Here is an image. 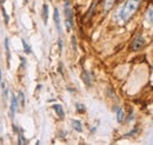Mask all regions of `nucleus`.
<instances>
[{"label": "nucleus", "mask_w": 153, "mask_h": 145, "mask_svg": "<svg viewBox=\"0 0 153 145\" xmlns=\"http://www.w3.org/2000/svg\"><path fill=\"white\" fill-rule=\"evenodd\" d=\"M139 6H140V0H126L124 6L121 7L119 14H118L119 20L121 22L128 21L134 15V13L138 11Z\"/></svg>", "instance_id": "obj_1"}, {"label": "nucleus", "mask_w": 153, "mask_h": 145, "mask_svg": "<svg viewBox=\"0 0 153 145\" xmlns=\"http://www.w3.org/2000/svg\"><path fill=\"white\" fill-rule=\"evenodd\" d=\"M64 13H65V25L66 30L71 31L73 27V12H72V6L70 0L64 1Z\"/></svg>", "instance_id": "obj_2"}, {"label": "nucleus", "mask_w": 153, "mask_h": 145, "mask_svg": "<svg viewBox=\"0 0 153 145\" xmlns=\"http://www.w3.org/2000/svg\"><path fill=\"white\" fill-rule=\"evenodd\" d=\"M144 45H145V40H144V38H143V35H140V34H138L136 38H134V40L131 43V51H139L140 48H143L144 47Z\"/></svg>", "instance_id": "obj_3"}, {"label": "nucleus", "mask_w": 153, "mask_h": 145, "mask_svg": "<svg viewBox=\"0 0 153 145\" xmlns=\"http://www.w3.org/2000/svg\"><path fill=\"white\" fill-rule=\"evenodd\" d=\"M9 109H11V117L14 118V116L17 113V110H18V99L13 93L11 95V106H9Z\"/></svg>", "instance_id": "obj_4"}, {"label": "nucleus", "mask_w": 153, "mask_h": 145, "mask_svg": "<svg viewBox=\"0 0 153 145\" xmlns=\"http://www.w3.org/2000/svg\"><path fill=\"white\" fill-rule=\"evenodd\" d=\"M53 110L56 111V113L59 116L60 119H64V118H65V112H64V109H63V106H61L60 104L53 105Z\"/></svg>", "instance_id": "obj_5"}, {"label": "nucleus", "mask_w": 153, "mask_h": 145, "mask_svg": "<svg viewBox=\"0 0 153 145\" xmlns=\"http://www.w3.org/2000/svg\"><path fill=\"white\" fill-rule=\"evenodd\" d=\"M53 19H54V22H56L57 30H58V32L60 33V32H61V28H60V15H59V11H58V8H56V9H54Z\"/></svg>", "instance_id": "obj_6"}, {"label": "nucleus", "mask_w": 153, "mask_h": 145, "mask_svg": "<svg viewBox=\"0 0 153 145\" xmlns=\"http://www.w3.org/2000/svg\"><path fill=\"white\" fill-rule=\"evenodd\" d=\"M43 19H44V22L47 24V20H48V5H44L43 6Z\"/></svg>", "instance_id": "obj_7"}, {"label": "nucleus", "mask_w": 153, "mask_h": 145, "mask_svg": "<svg viewBox=\"0 0 153 145\" xmlns=\"http://www.w3.org/2000/svg\"><path fill=\"white\" fill-rule=\"evenodd\" d=\"M114 2H115V0H104V9H105L106 12L110 11V9L113 7Z\"/></svg>", "instance_id": "obj_8"}, {"label": "nucleus", "mask_w": 153, "mask_h": 145, "mask_svg": "<svg viewBox=\"0 0 153 145\" xmlns=\"http://www.w3.org/2000/svg\"><path fill=\"white\" fill-rule=\"evenodd\" d=\"M72 126H73V129L78 131V132H81L82 131V125H81V123L79 122V120H76V119H72Z\"/></svg>", "instance_id": "obj_9"}, {"label": "nucleus", "mask_w": 153, "mask_h": 145, "mask_svg": "<svg viewBox=\"0 0 153 145\" xmlns=\"http://www.w3.org/2000/svg\"><path fill=\"white\" fill-rule=\"evenodd\" d=\"M18 103H20V105L21 106H24L25 105V96H24V93H22V91H19L18 92Z\"/></svg>", "instance_id": "obj_10"}, {"label": "nucleus", "mask_w": 153, "mask_h": 145, "mask_svg": "<svg viewBox=\"0 0 153 145\" xmlns=\"http://www.w3.org/2000/svg\"><path fill=\"white\" fill-rule=\"evenodd\" d=\"M123 119H124V111H123L121 107H119V109L117 110V120H118L119 123H121Z\"/></svg>", "instance_id": "obj_11"}, {"label": "nucleus", "mask_w": 153, "mask_h": 145, "mask_svg": "<svg viewBox=\"0 0 153 145\" xmlns=\"http://www.w3.org/2000/svg\"><path fill=\"white\" fill-rule=\"evenodd\" d=\"M146 19H147V21L150 24H153V8L147 9V12H146Z\"/></svg>", "instance_id": "obj_12"}, {"label": "nucleus", "mask_w": 153, "mask_h": 145, "mask_svg": "<svg viewBox=\"0 0 153 145\" xmlns=\"http://www.w3.org/2000/svg\"><path fill=\"white\" fill-rule=\"evenodd\" d=\"M21 43H22L24 51H25L26 53H31V47H30V45L27 44V41H26V40H24V39H21Z\"/></svg>", "instance_id": "obj_13"}, {"label": "nucleus", "mask_w": 153, "mask_h": 145, "mask_svg": "<svg viewBox=\"0 0 153 145\" xmlns=\"http://www.w3.org/2000/svg\"><path fill=\"white\" fill-rule=\"evenodd\" d=\"M82 79H84V82H85L86 85H91V79H89V77L87 76V72H86V71L82 72Z\"/></svg>", "instance_id": "obj_14"}, {"label": "nucleus", "mask_w": 153, "mask_h": 145, "mask_svg": "<svg viewBox=\"0 0 153 145\" xmlns=\"http://www.w3.org/2000/svg\"><path fill=\"white\" fill-rule=\"evenodd\" d=\"M8 38L5 39V46H6V53H7V63L9 65V47H8Z\"/></svg>", "instance_id": "obj_15"}, {"label": "nucleus", "mask_w": 153, "mask_h": 145, "mask_svg": "<svg viewBox=\"0 0 153 145\" xmlns=\"http://www.w3.org/2000/svg\"><path fill=\"white\" fill-rule=\"evenodd\" d=\"M76 111H78L79 113H84V112H85V106H84L82 104H80V103H76Z\"/></svg>", "instance_id": "obj_16"}, {"label": "nucleus", "mask_w": 153, "mask_h": 145, "mask_svg": "<svg viewBox=\"0 0 153 145\" xmlns=\"http://www.w3.org/2000/svg\"><path fill=\"white\" fill-rule=\"evenodd\" d=\"M1 9H2V14H4V19H5L6 24H8V21H9L8 15H7V13H6V11H5V8H4V7H1Z\"/></svg>", "instance_id": "obj_17"}, {"label": "nucleus", "mask_w": 153, "mask_h": 145, "mask_svg": "<svg viewBox=\"0 0 153 145\" xmlns=\"http://www.w3.org/2000/svg\"><path fill=\"white\" fill-rule=\"evenodd\" d=\"M25 143V137L22 136V132L19 131V144H24Z\"/></svg>", "instance_id": "obj_18"}, {"label": "nucleus", "mask_w": 153, "mask_h": 145, "mask_svg": "<svg viewBox=\"0 0 153 145\" xmlns=\"http://www.w3.org/2000/svg\"><path fill=\"white\" fill-rule=\"evenodd\" d=\"M152 2H153V1H152Z\"/></svg>", "instance_id": "obj_19"}]
</instances>
